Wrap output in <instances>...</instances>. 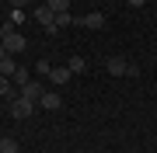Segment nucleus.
Segmentation results:
<instances>
[{
	"label": "nucleus",
	"instance_id": "f257e3e1",
	"mask_svg": "<svg viewBox=\"0 0 157 153\" xmlns=\"http://www.w3.org/2000/svg\"><path fill=\"white\" fill-rule=\"evenodd\" d=\"M39 108V101H32V97H25V94H17V97H11V115L17 122L21 118H32V111Z\"/></svg>",
	"mask_w": 157,
	"mask_h": 153
},
{
	"label": "nucleus",
	"instance_id": "f03ea898",
	"mask_svg": "<svg viewBox=\"0 0 157 153\" xmlns=\"http://www.w3.org/2000/svg\"><path fill=\"white\" fill-rule=\"evenodd\" d=\"M32 17H35V21L45 28V35H56V31H59V28H56V11H49L45 4H39V7H35V11H32Z\"/></svg>",
	"mask_w": 157,
	"mask_h": 153
},
{
	"label": "nucleus",
	"instance_id": "7ed1b4c3",
	"mask_svg": "<svg viewBox=\"0 0 157 153\" xmlns=\"http://www.w3.org/2000/svg\"><path fill=\"white\" fill-rule=\"evenodd\" d=\"M25 46H28V42H25L21 31H7V35H4V49H7V56H17Z\"/></svg>",
	"mask_w": 157,
	"mask_h": 153
},
{
	"label": "nucleus",
	"instance_id": "20e7f679",
	"mask_svg": "<svg viewBox=\"0 0 157 153\" xmlns=\"http://www.w3.org/2000/svg\"><path fill=\"white\" fill-rule=\"evenodd\" d=\"M77 24H80V28H91V31H101V28H105V14L91 11V14H84V17H77Z\"/></svg>",
	"mask_w": 157,
	"mask_h": 153
},
{
	"label": "nucleus",
	"instance_id": "39448f33",
	"mask_svg": "<svg viewBox=\"0 0 157 153\" xmlns=\"http://www.w3.org/2000/svg\"><path fill=\"white\" fill-rule=\"evenodd\" d=\"M39 108H45V111H59V108H63V97H59L56 91H42Z\"/></svg>",
	"mask_w": 157,
	"mask_h": 153
},
{
	"label": "nucleus",
	"instance_id": "423d86ee",
	"mask_svg": "<svg viewBox=\"0 0 157 153\" xmlns=\"http://www.w3.org/2000/svg\"><path fill=\"white\" fill-rule=\"evenodd\" d=\"M49 80H52L56 87H63V84H70V80H73V73H70V66H52Z\"/></svg>",
	"mask_w": 157,
	"mask_h": 153
},
{
	"label": "nucleus",
	"instance_id": "0eeeda50",
	"mask_svg": "<svg viewBox=\"0 0 157 153\" xmlns=\"http://www.w3.org/2000/svg\"><path fill=\"white\" fill-rule=\"evenodd\" d=\"M126 66H129V63H126L122 56H112V59L105 63V70H108L112 77H126Z\"/></svg>",
	"mask_w": 157,
	"mask_h": 153
},
{
	"label": "nucleus",
	"instance_id": "6e6552de",
	"mask_svg": "<svg viewBox=\"0 0 157 153\" xmlns=\"http://www.w3.org/2000/svg\"><path fill=\"white\" fill-rule=\"evenodd\" d=\"M42 91H45V87L39 84V80H28V84L21 87V94H25V97H32V101H39V97H42Z\"/></svg>",
	"mask_w": 157,
	"mask_h": 153
},
{
	"label": "nucleus",
	"instance_id": "1a4fd4ad",
	"mask_svg": "<svg viewBox=\"0 0 157 153\" xmlns=\"http://www.w3.org/2000/svg\"><path fill=\"white\" fill-rule=\"evenodd\" d=\"M25 21V11H17V7H11V14H7V21H4V28L7 31H17V24Z\"/></svg>",
	"mask_w": 157,
	"mask_h": 153
},
{
	"label": "nucleus",
	"instance_id": "9d476101",
	"mask_svg": "<svg viewBox=\"0 0 157 153\" xmlns=\"http://www.w3.org/2000/svg\"><path fill=\"white\" fill-rule=\"evenodd\" d=\"M17 73V59L14 56H4L0 59V77H14Z\"/></svg>",
	"mask_w": 157,
	"mask_h": 153
},
{
	"label": "nucleus",
	"instance_id": "9b49d317",
	"mask_svg": "<svg viewBox=\"0 0 157 153\" xmlns=\"http://www.w3.org/2000/svg\"><path fill=\"white\" fill-rule=\"evenodd\" d=\"M67 66H70V73H84V70H87V59H84V56H73Z\"/></svg>",
	"mask_w": 157,
	"mask_h": 153
},
{
	"label": "nucleus",
	"instance_id": "f8f14e48",
	"mask_svg": "<svg viewBox=\"0 0 157 153\" xmlns=\"http://www.w3.org/2000/svg\"><path fill=\"white\" fill-rule=\"evenodd\" d=\"M67 24H77V17H73L70 11H59L56 14V28H67Z\"/></svg>",
	"mask_w": 157,
	"mask_h": 153
},
{
	"label": "nucleus",
	"instance_id": "ddd939ff",
	"mask_svg": "<svg viewBox=\"0 0 157 153\" xmlns=\"http://www.w3.org/2000/svg\"><path fill=\"white\" fill-rule=\"evenodd\" d=\"M45 7H49V11H70V0H45Z\"/></svg>",
	"mask_w": 157,
	"mask_h": 153
},
{
	"label": "nucleus",
	"instance_id": "4468645a",
	"mask_svg": "<svg viewBox=\"0 0 157 153\" xmlns=\"http://www.w3.org/2000/svg\"><path fill=\"white\" fill-rule=\"evenodd\" d=\"M0 153H17V139H0Z\"/></svg>",
	"mask_w": 157,
	"mask_h": 153
},
{
	"label": "nucleus",
	"instance_id": "2eb2a0df",
	"mask_svg": "<svg viewBox=\"0 0 157 153\" xmlns=\"http://www.w3.org/2000/svg\"><path fill=\"white\" fill-rule=\"evenodd\" d=\"M35 70H39L42 77H49V73H52V63H49V59H39V66H35Z\"/></svg>",
	"mask_w": 157,
	"mask_h": 153
},
{
	"label": "nucleus",
	"instance_id": "dca6fc26",
	"mask_svg": "<svg viewBox=\"0 0 157 153\" xmlns=\"http://www.w3.org/2000/svg\"><path fill=\"white\" fill-rule=\"evenodd\" d=\"M11 94V77H0V97Z\"/></svg>",
	"mask_w": 157,
	"mask_h": 153
},
{
	"label": "nucleus",
	"instance_id": "f3484780",
	"mask_svg": "<svg viewBox=\"0 0 157 153\" xmlns=\"http://www.w3.org/2000/svg\"><path fill=\"white\" fill-rule=\"evenodd\" d=\"M14 80H17V84H21V87H25V84H28V80H32V77H28V70H21V66H17V73H14Z\"/></svg>",
	"mask_w": 157,
	"mask_h": 153
},
{
	"label": "nucleus",
	"instance_id": "a211bd4d",
	"mask_svg": "<svg viewBox=\"0 0 157 153\" xmlns=\"http://www.w3.org/2000/svg\"><path fill=\"white\" fill-rule=\"evenodd\" d=\"M28 4H32V0H11V7H17V11H25Z\"/></svg>",
	"mask_w": 157,
	"mask_h": 153
},
{
	"label": "nucleus",
	"instance_id": "6ab92c4d",
	"mask_svg": "<svg viewBox=\"0 0 157 153\" xmlns=\"http://www.w3.org/2000/svg\"><path fill=\"white\" fill-rule=\"evenodd\" d=\"M147 4V0H129V7H143Z\"/></svg>",
	"mask_w": 157,
	"mask_h": 153
},
{
	"label": "nucleus",
	"instance_id": "aec40b11",
	"mask_svg": "<svg viewBox=\"0 0 157 153\" xmlns=\"http://www.w3.org/2000/svg\"><path fill=\"white\" fill-rule=\"evenodd\" d=\"M4 35H7V28H4V24H0V42H4Z\"/></svg>",
	"mask_w": 157,
	"mask_h": 153
}]
</instances>
